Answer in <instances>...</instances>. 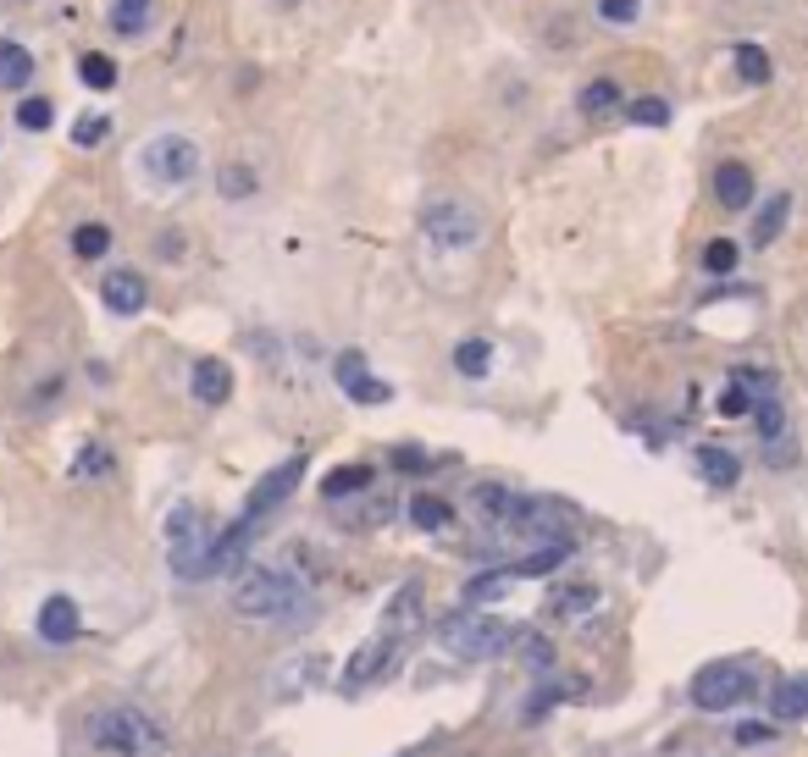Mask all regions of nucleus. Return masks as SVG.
Wrapping results in <instances>:
<instances>
[{
  "label": "nucleus",
  "instance_id": "nucleus-1",
  "mask_svg": "<svg viewBox=\"0 0 808 757\" xmlns=\"http://www.w3.org/2000/svg\"><path fill=\"white\" fill-rule=\"evenodd\" d=\"M305 603H311L305 581L283 564H255L233 587V608L244 619H294V613H305Z\"/></svg>",
  "mask_w": 808,
  "mask_h": 757
},
{
  "label": "nucleus",
  "instance_id": "nucleus-2",
  "mask_svg": "<svg viewBox=\"0 0 808 757\" xmlns=\"http://www.w3.org/2000/svg\"><path fill=\"white\" fill-rule=\"evenodd\" d=\"M432 636H438V647H444L449 658H460V663H493V658H504V652L520 641V625H509V619H498V613H449Z\"/></svg>",
  "mask_w": 808,
  "mask_h": 757
},
{
  "label": "nucleus",
  "instance_id": "nucleus-3",
  "mask_svg": "<svg viewBox=\"0 0 808 757\" xmlns=\"http://www.w3.org/2000/svg\"><path fill=\"white\" fill-rule=\"evenodd\" d=\"M89 741L111 757H156L162 753V725L139 708H111L89 725Z\"/></svg>",
  "mask_w": 808,
  "mask_h": 757
},
{
  "label": "nucleus",
  "instance_id": "nucleus-4",
  "mask_svg": "<svg viewBox=\"0 0 808 757\" xmlns=\"http://www.w3.org/2000/svg\"><path fill=\"white\" fill-rule=\"evenodd\" d=\"M211 525H205V514L199 509H172V520H166V564H172V576L177 581H205V559H211Z\"/></svg>",
  "mask_w": 808,
  "mask_h": 757
},
{
  "label": "nucleus",
  "instance_id": "nucleus-5",
  "mask_svg": "<svg viewBox=\"0 0 808 757\" xmlns=\"http://www.w3.org/2000/svg\"><path fill=\"white\" fill-rule=\"evenodd\" d=\"M139 171L156 183V188H188L199 177V145L183 139V134H156L145 150H139Z\"/></svg>",
  "mask_w": 808,
  "mask_h": 757
},
{
  "label": "nucleus",
  "instance_id": "nucleus-6",
  "mask_svg": "<svg viewBox=\"0 0 808 757\" xmlns=\"http://www.w3.org/2000/svg\"><path fill=\"white\" fill-rule=\"evenodd\" d=\"M421 233H427L432 249H471L483 238V216L466 199H432L421 210Z\"/></svg>",
  "mask_w": 808,
  "mask_h": 757
},
{
  "label": "nucleus",
  "instance_id": "nucleus-7",
  "mask_svg": "<svg viewBox=\"0 0 808 757\" xmlns=\"http://www.w3.org/2000/svg\"><path fill=\"white\" fill-rule=\"evenodd\" d=\"M748 697H753V675L742 663H709L692 675V708H703V714H731Z\"/></svg>",
  "mask_w": 808,
  "mask_h": 757
},
{
  "label": "nucleus",
  "instance_id": "nucleus-8",
  "mask_svg": "<svg viewBox=\"0 0 808 757\" xmlns=\"http://www.w3.org/2000/svg\"><path fill=\"white\" fill-rule=\"evenodd\" d=\"M393 663H399V636L377 630L366 647L349 652V663H343V691H349V697H354V691H371L377 680L393 675Z\"/></svg>",
  "mask_w": 808,
  "mask_h": 757
},
{
  "label": "nucleus",
  "instance_id": "nucleus-9",
  "mask_svg": "<svg viewBox=\"0 0 808 757\" xmlns=\"http://www.w3.org/2000/svg\"><path fill=\"white\" fill-rule=\"evenodd\" d=\"M300 481H305V454L283 459L272 475H261V481H255V492H250V503H244V520H250V525H261L272 509H283V503L294 498V486H300Z\"/></svg>",
  "mask_w": 808,
  "mask_h": 757
},
{
  "label": "nucleus",
  "instance_id": "nucleus-10",
  "mask_svg": "<svg viewBox=\"0 0 808 757\" xmlns=\"http://www.w3.org/2000/svg\"><path fill=\"white\" fill-rule=\"evenodd\" d=\"M332 376H338V387H343V399H349V404H388V399H393V387H388L382 376H371V365H366L354 348H349V354H338Z\"/></svg>",
  "mask_w": 808,
  "mask_h": 757
},
{
  "label": "nucleus",
  "instance_id": "nucleus-11",
  "mask_svg": "<svg viewBox=\"0 0 808 757\" xmlns=\"http://www.w3.org/2000/svg\"><path fill=\"white\" fill-rule=\"evenodd\" d=\"M255 531L261 525H250L244 514L211 542V559H205V581H216V576H227V570H238L244 564V553H250V542H255Z\"/></svg>",
  "mask_w": 808,
  "mask_h": 757
},
{
  "label": "nucleus",
  "instance_id": "nucleus-12",
  "mask_svg": "<svg viewBox=\"0 0 808 757\" xmlns=\"http://www.w3.org/2000/svg\"><path fill=\"white\" fill-rule=\"evenodd\" d=\"M39 636H45L50 647H72V641L84 636V613H78V603H72L67 592L45 598V608H39Z\"/></svg>",
  "mask_w": 808,
  "mask_h": 757
},
{
  "label": "nucleus",
  "instance_id": "nucleus-13",
  "mask_svg": "<svg viewBox=\"0 0 808 757\" xmlns=\"http://www.w3.org/2000/svg\"><path fill=\"white\" fill-rule=\"evenodd\" d=\"M100 299L111 315H139L145 304H150V288H145V277L139 272H128V266H117V272H106L100 277Z\"/></svg>",
  "mask_w": 808,
  "mask_h": 757
},
{
  "label": "nucleus",
  "instance_id": "nucleus-14",
  "mask_svg": "<svg viewBox=\"0 0 808 757\" xmlns=\"http://www.w3.org/2000/svg\"><path fill=\"white\" fill-rule=\"evenodd\" d=\"M188 387H194V399H199L205 410H216V404H227V399H233V371H227L222 360H194Z\"/></svg>",
  "mask_w": 808,
  "mask_h": 757
},
{
  "label": "nucleus",
  "instance_id": "nucleus-15",
  "mask_svg": "<svg viewBox=\"0 0 808 757\" xmlns=\"http://www.w3.org/2000/svg\"><path fill=\"white\" fill-rule=\"evenodd\" d=\"M808 719V675H787L770 691V725H798Z\"/></svg>",
  "mask_w": 808,
  "mask_h": 757
},
{
  "label": "nucleus",
  "instance_id": "nucleus-16",
  "mask_svg": "<svg viewBox=\"0 0 808 757\" xmlns=\"http://www.w3.org/2000/svg\"><path fill=\"white\" fill-rule=\"evenodd\" d=\"M714 199H720L726 210H742V205H753V171H748L742 160H726V166H714Z\"/></svg>",
  "mask_w": 808,
  "mask_h": 757
},
{
  "label": "nucleus",
  "instance_id": "nucleus-17",
  "mask_svg": "<svg viewBox=\"0 0 808 757\" xmlns=\"http://www.w3.org/2000/svg\"><path fill=\"white\" fill-rule=\"evenodd\" d=\"M28 83H33V50L17 45V39H0V89L17 95V89H28Z\"/></svg>",
  "mask_w": 808,
  "mask_h": 757
},
{
  "label": "nucleus",
  "instance_id": "nucleus-18",
  "mask_svg": "<svg viewBox=\"0 0 808 757\" xmlns=\"http://www.w3.org/2000/svg\"><path fill=\"white\" fill-rule=\"evenodd\" d=\"M698 475H703L709 486H720V492H726V486H737V481H742V459L731 454V449H714V443H709V449H698Z\"/></svg>",
  "mask_w": 808,
  "mask_h": 757
},
{
  "label": "nucleus",
  "instance_id": "nucleus-19",
  "mask_svg": "<svg viewBox=\"0 0 808 757\" xmlns=\"http://www.w3.org/2000/svg\"><path fill=\"white\" fill-rule=\"evenodd\" d=\"M598 608V587L593 581H571V587H559L554 598H548V613L554 619H582V613H593Z\"/></svg>",
  "mask_w": 808,
  "mask_h": 757
},
{
  "label": "nucleus",
  "instance_id": "nucleus-20",
  "mask_svg": "<svg viewBox=\"0 0 808 757\" xmlns=\"http://www.w3.org/2000/svg\"><path fill=\"white\" fill-rule=\"evenodd\" d=\"M787 216H792V194H770L765 199V210L753 216V244L765 249V244H776L781 233H787Z\"/></svg>",
  "mask_w": 808,
  "mask_h": 757
},
{
  "label": "nucleus",
  "instance_id": "nucleus-21",
  "mask_svg": "<svg viewBox=\"0 0 808 757\" xmlns=\"http://www.w3.org/2000/svg\"><path fill=\"white\" fill-rule=\"evenodd\" d=\"M471 503H477V514H483V520H493V525H509V520H515V509H520V498H515L509 486H493V481H483V486L471 492Z\"/></svg>",
  "mask_w": 808,
  "mask_h": 757
},
{
  "label": "nucleus",
  "instance_id": "nucleus-22",
  "mask_svg": "<svg viewBox=\"0 0 808 757\" xmlns=\"http://www.w3.org/2000/svg\"><path fill=\"white\" fill-rule=\"evenodd\" d=\"M150 17H156V0H111V28L123 39H139L150 28Z\"/></svg>",
  "mask_w": 808,
  "mask_h": 757
},
{
  "label": "nucleus",
  "instance_id": "nucleus-23",
  "mask_svg": "<svg viewBox=\"0 0 808 757\" xmlns=\"http://www.w3.org/2000/svg\"><path fill=\"white\" fill-rule=\"evenodd\" d=\"M731 61H737V78H742V83H770V72H776L765 45H737Z\"/></svg>",
  "mask_w": 808,
  "mask_h": 757
},
{
  "label": "nucleus",
  "instance_id": "nucleus-24",
  "mask_svg": "<svg viewBox=\"0 0 808 757\" xmlns=\"http://www.w3.org/2000/svg\"><path fill=\"white\" fill-rule=\"evenodd\" d=\"M455 371L471 376V382L487 376V371H493V343H487V337H466V343L455 348Z\"/></svg>",
  "mask_w": 808,
  "mask_h": 757
},
{
  "label": "nucleus",
  "instance_id": "nucleus-25",
  "mask_svg": "<svg viewBox=\"0 0 808 757\" xmlns=\"http://www.w3.org/2000/svg\"><path fill=\"white\" fill-rule=\"evenodd\" d=\"M72 255H84V260L111 255V227H106V222H84V227H72Z\"/></svg>",
  "mask_w": 808,
  "mask_h": 757
},
{
  "label": "nucleus",
  "instance_id": "nucleus-26",
  "mask_svg": "<svg viewBox=\"0 0 808 757\" xmlns=\"http://www.w3.org/2000/svg\"><path fill=\"white\" fill-rule=\"evenodd\" d=\"M371 486V470L366 464H338L322 481V498H349V492H366Z\"/></svg>",
  "mask_w": 808,
  "mask_h": 757
},
{
  "label": "nucleus",
  "instance_id": "nucleus-27",
  "mask_svg": "<svg viewBox=\"0 0 808 757\" xmlns=\"http://www.w3.org/2000/svg\"><path fill=\"white\" fill-rule=\"evenodd\" d=\"M576 106H582L587 117H604V111H615V106H621V89H615V78H593V83L576 95Z\"/></svg>",
  "mask_w": 808,
  "mask_h": 757
},
{
  "label": "nucleus",
  "instance_id": "nucleus-28",
  "mask_svg": "<svg viewBox=\"0 0 808 757\" xmlns=\"http://www.w3.org/2000/svg\"><path fill=\"white\" fill-rule=\"evenodd\" d=\"M410 520L421 531H444L455 520V509H449V498H410Z\"/></svg>",
  "mask_w": 808,
  "mask_h": 757
},
{
  "label": "nucleus",
  "instance_id": "nucleus-29",
  "mask_svg": "<svg viewBox=\"0 0 808 757\" xmlns=\"http://www.w3.org/2000/svg\"><path fill=\"white\" fill-rule=\"evenodd\" d=\"M283 680H272V697H300V686H305V675H322V658H294L289 669H278Z\"/></svg>",
  "mask_w": 808,
  "mask_h": 757
},
{
  "label": "nucleus",
  "instance_id": "nucleus-30",
  "mask_svg": "<svg viewBox=\"0 0 808 757\" xmlns=\"http://www.w3.org/2000/svg\"><path fill=\"white\" fill-rule=\"evenodd\" d=\"M78 78H84L89 89H117V61L100 56V50H89V56L78 61Z\"/></svg>",
  "mask_w": 808,
  "mask_h": 757
},
{
  "label": "nucleus",
  "instance_id": "nucleus-31",
  "mask_svg": "<svg viewBox=\"0 0 808 757\" xmlns=\"http://www.w3.org/2000/svg\"><path fill=\"white\" fill-rule=\"evenodd\" d=\"M50 122H56V106H50L45 95H28V100L17 106V128H22V134H45Z\"/></svg>",
  "mask_w": 808,
  "mask_h": 757
},
{
  "label": "nucleus",
  "instance_id": "nucleus-32",
  "mask_svg": "<svg viewBox=\"0 0 808 757\" xmlns=\"http://www.w3.org/2000/svg\"><path fill=\"white\" fill-rule=\"evenodd\" d=\"M106 139H111V117L95 111V117H78V122H72V145H78V150H100Z\"/></svg>",
  "mask_w": 808,
  "mask_h": 757
},
{
  "label": "nucleus",
  "instance_id": "nucleus-33",
  "mask_svg": "<svg viewBox=\"0 0 808 757\" xmlns=\"http://www.w3.org/2000/svg\"><path fill=\"white\" fill-rule=\"evenodd\" d=\"M626 122H637V128H664V122H670V100H659V95L632 100V106H626Z\"/></svg>",
  "mask_w": 808,
  "mask_h": 757
},
{
  "label": "nucleus",
  "instance_id": "nucleus-34",
  "mask_svg": "<svg viewBox=\"0 0 808 757\" xmlns=\"http://www.w3.org/2000/svg\"><path fill=\"white\" fill-rule=\"evenodd\" d=\"M416 613H421V592H416V587H405V592H393L382 630H388V636H399V619H405V625H416Z\"/></svg>",
  "mask_w": 808,
  "mask_h": 757
},
{
  "label": "nucleus",
  "instance_id": "nucleus-35",
  "mask_svg": "<svg viewBox=\"0 0 808 757\" xmlns=\"http://www.w3.org/2000/svg\"><path fill=\"white\" fill-rule=\"evenodd\" d=\"M703 272H709V277H731V272H737V244H731V238L703 244Z\"/></svg>",
  "mask_w": 808,
  "mask_h": 757
},
{
  "label": "nucleus",
  "instance_id": "nucleus-36",
  "mask_svg": "<svg viewBox=\"0 0 808 757\" xmlns=\"http://www.w3.org/2000/svg\"><path fill=\"white\" fill-rule=\"evenodd\" d=\"M216 188H222V199H250L255 194V171L250 166H222Z\"/></svg>",
  "mask_w": 808,
  "mask_h": 757
},
{
  "label": "nucleus",
  "instance_id": "nucleus-37",
  "mask_svg": "<svg viewBox=\"0 0 808 757\" xmlns=\"http://www.w3.org/2000/svg\"><path fill=\"white\" fill-rule=\"evenodd\" d=\"M753 426H759V438L776 443V438L787 432V410H781L776 399H759V404H753Z\"/></svg>",
  "mask_w": 808,
  "mask_h": 757
},
{
  "label": "nucleus",
  "instance_id": "nucleus-38",
  "mask_svg": "<svg viewBox=\"0 0 808 757\" xmlns=\"http://www.w3.org/2000/svg\"><path fill=\"white\" fill-rule=\"evenodd\" d=\"M72 475H78V481H89V475H111V449H100V443H89L84 454L72 459Z\"/></svg>",
  "mask_w": 808,
  "mask_h": 757
},
{
  "label": "nucleus",
  "instance_id": "nucleus-39",
  "mask_svg": "<svg viewBox=\"0 0 808 757\" xmlns=\"http://www.w3.org/2000/svg\"><path fill=\"white\" fill-rule=\"evenodd\" d=\"M598 17H604L610 28H632V22L643 17V0H598Z\"/></svg>",
  "mask_w": 808,
  "mask_h": 757
},
{
  "label": "nucleus",
  "instance_id": "nucleus-40",
  "mask_svg": "<svg viewBox=\"0 0 808 757\" xmlns=\"http://www.w3.org/2000/svg\"><path fill=\"white\" fill-rule=\"evenodd\" d=\"M753 404H759V399H753V393H748L742 382L720 393V415H726V421H737V415H753Z\"/></svg>",
  "mask_w": 808,
  "mask_h": 757
},
{
  "label": "nucleus",
  "instance_id": "nucleus-41",
  "mask_svg": "<svg viewBox=\"0 0 808 757\" xmlns=\"http://www.w3.org/2000/svg\"><path fill=\"white\" fill-rule=\"evenodd\" d=\"M554 702H559V686H543V691H532V697L520 702V719H526V725H537V719H543Z\"/></svg>",
  "mask_w": 808,
  "mask_h": 757
},
{
  "label": "nucleus",
  "instance_id": "nucleus-42",
  "mask_svg": "<svg viewBox=\"0 0 808 757\" xmlns=\"http://www.w3.org/2000/svg\"><path fill=\"white\" fill-rule=\"evenodd\" d=\"M770 736H776V725H742V730H737L742 747H759V741H770Z\"/></svg>",
  "mask_w": 808,
  "mask_h": 757
},
{
  "label": "nucleus",
  "instance_id": "nucleus-43",
  "mask_svg": "<svg viewBox=\"0 0 808 757\" xmlns=\"http://www.w3.org/2000/svg\"><path fill=\"white\" fill-rule=\"evenodd\" d=\"M526 658H532V669H548V663H554L548 641H526Z\"/></svg>",
  "mask_w": 808,
  "mask_h": 757
},
{
  "label": "nucleus",
  "instance_id": "nucleus-44",
  "mask_svg": "<svg viewBox=\"0 0 808 757\" xmlns=\"http://www.w3.org/2000/svg\"><path fill=\"white\" fill-rule=\"evenodd\" d=\"M399 470H427V464H432V459H421V449H399Z\"/></svg>",
  "mask_w": 808,
  "mask_h": 757
}]
</instances>
